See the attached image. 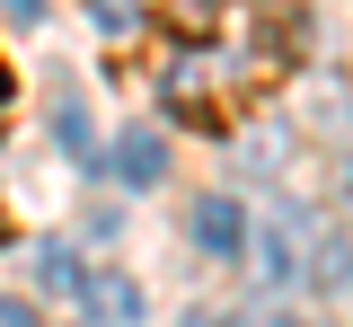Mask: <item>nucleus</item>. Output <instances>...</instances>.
Wrapping results in <instances>:
<instances>
[{"label":"nucleus","instance_id":"1","mask_svg":"<svg viewBox=\"0 0 353 327\" xmlns=\"http://www.w3.org/2000/svg\"><path fill=\"white\" fill-rule=\"evenodd\" d=\"M97 168H106L115 186H159V177H168V141L150 133V124H124V133L106 141V159H97Z\"/></svg>","mask_w":353,"mask_h":327},{"label":"nucleus","instance_id":"2","mask_svg":"<svg viewBox=\"0 0 353 327\" xmlns=\"http://www.w3.org/2000/svg\"><path fill=\"white\" fill-rule=\"evenodd\" d=\"M185 230H194L203 257H248V204H239V195H203V204L185 212Z\"/></svg>","mask_w":353,"mask_h":327},{"label":"nucleus","instance_id":"3","mask_svg":"<svg viewBox=\"0 0 353 327\" xmlns=\"http://www.w3.org/2000/svg\"><path fill=\"white\" fill-rule=\"evenodd\" d=\"M80 310L97 327H141V283L115 275V266H88V275H80Z\"/></svg>","mask_w":353,"mask_h":327},{"label":"nucleus","instance_id":"4","mask_svg":"<svg viewBox=\"0 0 353 327\" xmlns=\"http://www.w3.org/2000/svg\"><path fill=\"white\" fill-rule=\"evenodd\" d=\"M248 266H256V283H292L301 275V230H292V221L248 230Z\"/></svg>","mask_w":353,"mask_h":327},{"label":"nucleus","instance_id":"5","mask_svg":"<svg viewBox=\"0 0 353 327\" xmlns=\"http://www.w3.org/2000/svg\"><path fill=\"white\" fill-rule=\"evenodd\" d=\"M301 275L318 283V292H345V283H353V248H345V230H318V239H309V248H301Z\"/></svg>","mask_w":353,"mask_h":327},{"label":"nucleus","instance_id":"6","mask_svg":"<svg viewBox=\"0 0 353 327\" xmlns=\"http://www.w3.org/2000/svg\"><path fill=\"white\" fill-rule=\"evenodd\" d=\"M27 266H36V292H80V275H88V266L71 257V248H62V239H44Z\"/></svg>","mask_w":353,"mask_h":327},{"label":"nucleus","instance_id":"7","mask_svg":"<svg viewBox=\"0 0 353 327\" xmlns=\"http://www.w3.org/2000/svg\"><path fill=\"white\" fill-rule=\"evenodd\" d=\"M88 18H97V27H106V45H124L132 27H141V18H150V0H88Z\"/></svg>","mask_w":353,"mask_h":327},{"label":"nucleus","instance_id":"8","mask_svg":"<svg viewBox=\"0 0 353 327\" xmlns=\"http://www.w3.org/2000/svg\"><path fill=\"white\" fill-rule=\"evenodd\" d=\"M212 18H221V0H176V27L185 36H212Z\"/></svg>","mask_w":353,"mask_h":327},{"label":"nucleus","instance_id":"9","mask_svg":"<svg viewBox=\"0 0 353 327\" xmlns=\"http://www.w3.org/2000/svg\"><path fill=\"white\" fill-rule=\"evenodd\" d=\"M53 133H62V150H88V124H80V106H62V115H53Z\"/></svg>","mask_w":353,"mask_h":327},{"label":"nucleus","instance_id":"10","mask_svg":"<svg viewBox=\"0 0 353 327\" xmlns=\"http://www.w3.org/2000/svg\"><path fill=\"white\" fill-rule=\"evenodd\" d=\"M0 327H36V310H27V301H9V292H0Z\"/></svg>","mask_w":353,"mask_h":327},{"label":"nucleus","instance_id":"11","mask_svg":"<svg viewBox=\"0 0 353 327\" xmlns=\"http://www.w3.org/2000/svg\"><path fill=\"white\" fill-rule=\"evenodd\" d=\"M0 9H9L18 27H36V18H44V0H0Z\"/></svg>","mask_w":353,"mask_h":327},{"label":"nucleus","instance_id":"12","mask_svg":"<svg viewBox=\"0 0 353 327\" xmlns=\"http://www.w3.org/2000/svg\"><path fill=\"white\" fill-rule=\"evenodd\" d=\"M176 327H221V319H203V310H194V319H176Z\"/></svg>","mask_w":353,"mask_h":327},{"label":"nucleus","instance_id":"13","mask_svg":"<svg viewBox=\"0 0 353 327\" xmlns=\"http://www.w3.org/2000/svg\"><path fill=\"white\" fill-rule=\"evenodd\" d=\"M0 106H9V71H0Z\"/></svg>","mask_w":353,"mask_h":327}]
</instances>
